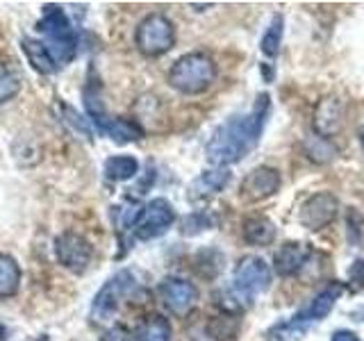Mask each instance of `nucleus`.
Wrapping results in <instances>:
<instances>
[{
	"label": "nucleus",
	"instance_id": "nucleus-8",
	"mask_svg": "<svg viewBox=\"0 0 364 341\" xmlns=\"http://www.w3.org/2000/svg\"><path fill=\"white\" fill-rule=\"evenodd\" d=\"M339 216V198L333 191H316L305 198L299 212V221L310 232H318L335 223Z\"/></svg>",
	"mask_w": 364,
	"mask_h": 341
},
{
	"label": "nucleus",
	"instance_id": "nucleus-24",
	"mask_svg": "<svg viewBox=\"0 0 364 341\" xmlns=\"http://www.w3.org/2000/svg\"><path fill=\"white\" fill-rule=\"evenodd\" d=\"M305 332H307V325H303L301 321H296L291 316L287 323L273 325L267 332V339L269 341H299L301 337H305Z\"/></svg>",
	"mask_w": 364,
	"mask_h": 341
},
{
	"label": "nucleus",
	"instance_id": "nucleus-18",
	"mask_svg": "<svg viewBox=\"0 0 364 341\" xmlns=\"http://www.w3.org/2000/svg\"><path fill=\"white\" fill-rule=\"evenodd\" d=\"M100 134H107L112 141L117 144H130L144 139V128L132 119H109L102 125Z\"/></svg>",
	"mask_w": 364,
	"mask_h": 341
},
{
	"label": "nucleus",
	"instance_id": "nucleus-30",
	"mask_svg": "<svg viewBox=\"0 0 364 341\" xmlns=\"http://www.w3.org/2000/svg\"><path fill=\"white\" fill-rule=\"evenodd\" d=\"M330 341H360V339L355 332H350V330H335Z\"/></svg>",
	"mask_w": 364,
	"mask_h": 341
},
{
	"label": "nucleus",
	"instance_id": "nucleus-25",
	"mask_svg": "<svg viewBox=\"0 0 364 341\" xmlns=\"http://www.w3.org/2000/svg\"><path fill=\"white\" fill-rule=\"evenodd\" d=\"M210 227H214V219L210 214L205 212H193L189 214L185 221H182V234L185 237H193V234H200L205 230H210Z\"/></svg>",
	"mask_w": 364,
	"mask_h": 341
},
{
	"label": "nucleus",
	"instance_id": "nucleus-4",
	"mask_svg": "<svg viewBox=\"0 0 364 341\" xmlns=\"http://www.w3.org/2000/svg\"><path fill=\"white\" fill-rule=\"evenodd\" d=\"M134 43L136 50L146 57H159L168 53L176 45V28L168 16L159 14H148L139 21V26L134 30Z\"/></svg>",
	"mask_w": 364,
	"mask_h": 341
},
{
	"label": "nucleus",
	"instance_id": "nucleus-21",
	"mask_svg": "<svg viewBox=\"0 0 364 341\" xmlns=\"http://www.w3.org/2000/svg\"><path fill=\"white\" fill-rule=\"evenodd\" d=\"M23 89V73L14 62H0V105L14 100Z\"/></svg>",
	"mask_w": 364,
	"mask_h": 341
},
{
	"label": "nucleus",
	"instance_id": "nucleus-13",
	"mask_svg": "<svg viewBox=\"0 0 364 341\" xmlns=\"http://www.w3.org/2000/svg\"><path fill=\"white\" fill-rule=\"evenodd\" d=\"M310 255H312V250L307 244L287 242L276 250V255H273V269H276V273L282 278L299 276L307 261H310Z\"/></svg>",
	"mask_w": 364,
	"mask_h": 341
},
{
	"label": "nucleus",
	"instance_id": "nucleus-3",
	"mask_svg": "<svg viewBox=\"0 0 364 341\" xmlns=\"http://www.w3.org/2000/svg\"><path fill=\"white\" fill-rule=\"evenodd\" d=\"M37 30L48 37V43L46 45H48V50L53 53L57 66L73 60L77 53V37H75L71 21L66 16V11L60 5H43Z\"/></svg>",
	"mask_w": 364,
	"mask_h": 341
},
{
	"label": "nucleus",
	"instance_id": "nucleus-22",
	"mask_svg": "<svg viewBox=\"0 0 364 341\" xmlns=\"http://www.w3.org/2000/svg\"><path fill=\"white\" fill-rule=\"evenodd\" d=\"M21 287V266L11 255H0V298H11Z\"/></svg>",
	"mask_w": 364,
	"mask_h": 341
},
{
	"label": "nucleus",
	"instance_id": "nucleus-1",
	"mask_svg": "<svg viewBox=\"0 0 364 341\" xmlns=\"http://www.w3.org/2000/svg\"><path fill=\"white\" fill-rule=\"evenodd\" d=\"M271 112V96L257 94L255 105L246 114H235L223 125L214 130L205 155L214 168H225L242 159L259 144V136L264 132V125Z\"/></svg>",
	"mask_w": 364,
	"mask_h": 341
},
{
	"label": "nucleus",
	"instance_id": "nucleus-19",
	"mask_svg": "<svg viewBox=\"0 0 364 341\" xmlns=\"http://www.w3.org/2000/svg\"><path fill=\"white\" fill-rule=\"evenodd\" d=\"M102 173L112 182H125L132 180L139 173V159L132 155H112L102 164Z\"/></svg>",
	"mask_w": 364,
	"mask_h": 341
},
{
	"label": "nucleus",
	"instance_id": "nucleus-2",
	"mask_svg": "<svg viewBox=\"0 0 364 341\" xmlns=\"http://www.w3.org/2000/svg\"><path fill=\"white\" fill-rule=\"evenodd\" d=\"M216 82V62L208 53H187L182 55L168 71V85L185 96L205 94Z\"/></svg>",
	"mask_w": 364,
	"mask_h": 341
},
{
	"label": "nucleus",
	"instance_id": "nucleus-16",
	"mask_svg": "<svg viewBox=\"0 0 364 341\" xmlns=\"http://www.w3.org/2000/svg\"><path fill=\"white\" fill-rule=\"evenodd\" d=\"M21 48H23V53H26V57H28V64L37 73L53 75L57 71L55 57H53V53L48 50V45H46L43 41L26 37V39H21Z\"/></svg>",
	"mask_w": 364,
	"mask_h": 341
},
{
	"label": "nucleus",
	"instance_id": "nucleus-12",
	"mask_svg": "<svg viewBox=\"0 0 364 341\" xmlns=\"http://www.w3.org/2000/svg\"><path fill=\"white\" fill-rule=\"evenodd\" d=\"M341 293H344V282H328L301 312L294 314V318L307 328H310V323H314V321H323V318L333 312V307L339 301Z\"/></svg>",
	"mask_w": 364,
	"mask_h": 341
},
{
	"label": "nucleus",
	"instance_id": "nucleus-29",
	"mask_svg": "<svg viewBox=\"0 0 364 341\" xmlns=\"http://www.w3.org/2000/svg\"><path fill=\"white\" fill-rule=\"evenodd\" d=\"M102 341H130V337H128V332H125L123 328H112L109 332L102 337Z\"/></svg>",
	"mask_w": 364,
	"mask_h": 341
},
{
	"label": "nucleus",
	"instance_id": "nucleus-11",
	"mask_svg": "<svg viewBox=\"0 0 364 341\" xmlns=\"http://www.w3.org/2000/svg\"><path fill=\"white\" fill-rule=\"evenodd\" d=\"M282 185V175L278 168L273 166H257L244 178L242 187H239V193L246 202H262L271 198L273 193H278Z\"/></svg>",
	"mask_w": 364,
	"mask_h": 341
},
{
	"label": "nucleus",
	"instance_id": "nucleus-27",
	"mask_svg": "<svg viewBox=\"0 0 364 341\" xmlns=\"http://www.w3.org/2000/svg\"><path fill=\"white\" fill-rule=\"evenodd\" d=\"M346 287L358 293L364 289V259H355L348 269V276H346Z\"/></svg>",
	"mask_w": 364,
	"mask_h": 341
},
{
	"label": "nucleus",
	"instance_id": "nucleus-31",
	"mask_svg": "<svg viewBox=\"0 0 364 341\" xmlns=\"http://www.w3.org/2000/svg\"><path fill=\"white\" fill-rule=\"evenodd\" d=\"M5 339H7V328L0 323V341H5Z\"/></svg>",
	"mask_w": 364,
	"mask_h": 341
},
{
	"label": "nucleus",
	"instance_id": "nucleus-14",
	"mask_svg": "<svg viewBox=\"0 0 364 341\" xmlns=\"http://www.w3.org/2000/svg\"><path fill=\"white\" fill-rule=\"evenodd\" d=\"M341 117H344V109H341V100L330 96L323 98L314 109V132L316 136H323V139H330L339 128H341Z\"/></svg>",
	"mask_w": 364,
	"mask_h": 341
},
{
	"label": "nucleus",
	"instance_id": "nucleus-6",
	"mask_svg": "<svg viewBox=\"0 0 364 341\" xmlns=\"http://www.w3.org/2000/svg\"><path fill=\"white\" fill-rule=\"evenodd\" d=\"M271 287V266L257 255H246L237 261L232 273V289L250 303V298Z\"/></svg>",
	"mask_w": 364,
	"mask_h": 341
},
{
	"label": "nucleus",
	"instance_id": "nucleus-20",
	"mask_svg": "<svg viewBox=\"0 0 364 341\" xmlns=\"http://www.w3.org/2000/svg\"><path fill=\"white\" fill-rule=\"evenodd\" d=\"M173 328L162 314H148L136 328V341H171Z\"/></svg>",
	"mask_w": 364,
	"mask_h": 341
},
{
	"label": "nucleus",
	"instance_id": "nucleus-23",
	"mask_svg": "<svg viewBox=\"0 0 364 341\" xmlns=\"http://www.w3.org/2000/svg\"><path fill=\"white\" fill-rule=\"evenodd\" d=\"M282 34H284V16L282 14H273L271 23L264 30V37H262V43H259L262 53H264L269 60L278 57L280 45H282Z\"/></svg>",
	"mask_w": 364,
	"mask_h": 341
},
{
	"label": "nucleus",
	"instance_id": "nucleus-10",
	"mask_svg": "<svg viewBox=\"0 0 364 341\" xmlns=\"http://www.w3.org/2000/svg\"><path fill=\"white\" fill-rule=\"evenodd\" d=\"M159 301L164 303V307L176 316H187L193 305L198 301V289L193 287V282L185 278H164L157 287Z\"/></svg>",
	"mask_w": 364,
	"mask_h": 341
},
{
	"label": "nucleus",
	"instance_id": "nucleus-15",
	"mask_svg": "<svg viewBox=\"0 0 364 341\" xmlns=\"http://www.w3.org/2000/svg\"><path fill=\"white\" fill-rule=\"evenodd\" d=\"M230 170L228 168H212V170H203V173L189 185V200H205L216 196L219 191H223L230 182Z\"/></svg>",
	"mask_w": 364,
	"mask_h": 341
},
{
	"label": "nucleus",
	"instance_id": "nucleus-33",
	"mask_svg": "<svg viewBox=\"0 0 364 341\" xmlns=\"http://www.w3.org/2000/svg\"><path fill=\"white\" fill-rule=\"evenodd\" d=\"M39 341H48V337H41V339H39Z\"/></svg>",
	"mask_w": 364,
	"mask_h": 341
},
{
	"label": "nucleus",
	"instance_id": "nucleus-7",
	"mask_svg": "<svg viewBox=\"0 0 364 341\" xmlns=\"http://www.w3.org/2000/svg\"><path fill=\"white\" fill-rule=\"evenodd\" d=\"M176 223V210L166 198H153L141 207L139 219L134 223V237L141 242H151V239L162 237L168 232V227Z\"/></svg>",
	"mask_w": 364,
	"mask_h": 341
},
{
	"label": "nucleus",
	"instance_id": "nucleus-5",
	"mask_svg": "<svg viewBox=\"0 0 364 341\" xmlns=\"http://www.w3.org/2000/svg\"><path fill=\"white\" fill-rule=\"evenodd\" d=\"M132 287H134V276L130 271H119L112 278H107V282L94 296V303H91V321L100 325L109 323L114 314L119 312L121 298L125 293H130Z\"/></svg>",
	"mask_w": 364,
	"mask_h": 341
},
{
	"label": "nucleus",
	"instance_id": "nucleus-28",
	"mask_svg": "<svg viewBox=\"0 0 364 341\" xmlns=\"http://www.w3.org/2000/svg\"><path fill=\"white\" fill-rule=\"evenodd\" d=\"M64 114H66V121L71 123L75 130H80L85 134V139H91V128H89L87 119H82L73 107H68V105H64Z\"/></svg>",
	"mask_w": 364,
	"mask_h": 341
},
{
	"label": "nucleus",
	"instance_id": "nucleus-17",
	"mask_svg": "<svg viewBox=\"0 0 364 341\" xmlns=\"http://www.w3.org/2000/svg\"><path fill=\"white\" fill-rule=\"evenodd\" d=\"M242 232L250 246H271L276 242V225H273L269 216H262V214L244 219Z\"/></svg>",
	"mask_w": 364,
	"mask_h": 341
},
{
	"label": "nucleus",
	"instance_id": "nucleus-9",
	"mask_svg": "<svg viewBox=\"0 0 364 341\" xmlns=\"http://www.w3.org/2000/svg\"><path fill=\"white\" fill-rule=\"evenodd\" d=\"M55 257L71 273H82L91 264L94 246L77 232H62L55 239Z\"/></svg>",
	"mask_w": 364,
	"mask_h": 341
},
{
	"label": "nucleus",
	"instance_id": "nucleus-26",
	"mask_svg": "<svg viewBox=\"0 0 364 341\" xmlns=\"http://www.w3.org/2000/svg\"><path fill=\"white\" fill-rule=\"evenodd\" d=\"M312 144H316V148L307 144V157L314 159V162H318V164L330 162V159H333V157H335V153H337L335 148L328 144V139H323V136H316V134H314Z\"/></svg>",
	"mask_w": 364,
	"mask_h": 341
},
{
	"label": "nucleus",
	"instance_id": "nucleus-32",
	"mask_svg": "<svg viewBox=\"0 0 364 341\" xmlns=\"http://www.w3.org/2000/svg\"><path fill=\"white\" fill-rule=\"evenodd\" d=\"M360 144H362V148H364V125H362V130H360Z\"/></svg>",
	"mask_w": 364,
	"mask_h": 341
}]
</instances>
